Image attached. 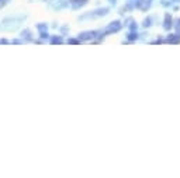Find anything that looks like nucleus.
I'll list each match as a JSON object with an SVG mask.
<instances>
[{
    "instance_id": "nucleus-11",
    "label": "nucleus",
    "mask_w": 180,
    "mask_h": 178,
    "mask_svg": "<svg viewBox=\"0 0 180 178\" xmlns=\"http://www.w3.org/2000/svg\"><path fill=\"white\" fill-rule=\"evenodd\" d=\"M69 42L70 44H77V41H76V39H69Z\"/></svg>"
},
{
    "instance_id": "nucleus-9",
    "label": "nucleus",
    "mask_w": 180,
    "mask_h": 178,
    "mask_svg": "<svg viewBox=\"0 0 180 178\" xmlns=\"http://www.w3.org/2000/svg\"><path fill=\"white\" fill-rule=\"evenodd\" d=\"M151 25V18H145L143 20V27H149Z\"/></svg>"
},
{
    "instance_id": "nucleus-13",
    "label": "nucleus",
    "mask_w": 180,
    "mask_h": 178,
    "mask_svg": "<svg viewBox=\"0 0 180 178\" xmlns=\"http://www.w3.org/2000/svg\"><path fill=\"white\" fill-rule=\"evenodd\" d=\"M174 2H179V0H174Z\"/></svg>"
},
{
    "instance_id": "nucleus-10",
    "label": "nucleus",
    "mask_w": 180,
    "mask_h": 178,
    "mask_svg": "<svg viewBox=\"0 0 180 178\" xmlns=\"http://www.w3.org/2000/svg\"><path fill=\"white\" fill-rule=\"evenodd\" d=\"M61 42H62L61 38H54V39H52V44H61Z\"/></svg>"
},
{
    "instance_id": "nucleus-5",
    "label": "nucleus",
    "mask_w": 180,
    "mask_h": 178,
    "mask_svg": "<svg viewBox=\"0 0 180 178\" xmlns=\"http://www.w3.org/2000/svg\"><path fill=\"white\" fill-rule=\"evenodd\" d=\"M87 3V0H72V7L73 9H79V7L85 6Z\"/></svg>"
},
{
    "instance_id": "nucleus-1",
    "label": "nucleus",
    "mask_w": 180,
    "mask_h": 178,
    "mask_svg": "<svg viewBox=\"0 0 180 178\" xmlns=\"http://www.w3.org/2000/svg\"><path fill=\"white\" fill-rule=\"evenodd\" d=\"M120 28H121V23H120V21H113L108 27L106 28V34L117 32V31H120Z\"/></svg>"
},
{
    "instance_id": "nucleus-8",
    "label": "nucleus",
    "mask_w": 180,
    "mask_h": 178,
    "mask_svg": "<svg viewBox=\"0 0 180 178\" xmlns=\"http://www.w3.org/2000/svg\"><path fill=\"white\" fill-rule=\"evenodd\" d=\"M137 38H138V34L134 32V31H132V32L128 35V39H130V41H134V39H137Z\"/></svg>"
},
{
    "instance_id": "nucleus-3",
    "label": "nucleus",
    "mask_w": 180,
    "mask_h": 178,
    "mask_svg": "<svg viewBox=\"0 0 180 178\" xmlns=\"http://www.w3.org/2000/svg\"><path fill=\"white\" fill-rule=\"evenodd\" d=\"M172 27H173V24H172V17H170V14H166L165 21H163V28L165 30H170Z\"/></svg>"
},
{
    "instance_id": "nucleus-2",
    "label": "nucleus",
    "mask_w": 180,
    "mask_h": 178,
    "mask_svg": "<svg viewBox=\"0 0 180 178\" xmlns=\"http://www.w3.org/2000/svg\"><path fill=\"white\" fill-rule=\"evenodd\" d=\"M135 6H137L139 10L145 11V10H148L151 7V0H138Z\"/></svg>"
},
{
    "instance_id": "nucleus-4",
    "label": "nucleus",
    "mask_w": 180,
    "mask_h": 178,
    "mask_svg": "<svg viewBox=\"0 0 180 178\" xmlns=\"http://www.w3.org/2000/svg\"><path fill=\"white\" fill-rule=\"evenodd\" d=\"M166 41L170 42V44H179L180 42V34H172V35L168 36Z\"/></svg>"
},
{
    "instance_id": "nucleus-7",
    "label": "nucleus",
    "mask_w": 180,
    "mask_h": 178,
    "mask_svg": "<svg viewBox=\"0 0 180 178\" xmlns=\"http://www.w3.org/2000/svg\"><path fill=\"white\" fill-rule=\"evenodd\" d=\"M108 13V9H100L96 11V15H106Z\"/></svg>"
},
{
    "instance_id": "nucleus-6",
    "label": "nucleus",
    "mask_w": 180,
    "mask_h": 178,
    "mask_svg": "<svg viewBox=\"0 0 180 178\" xmlns=\"http://www.w3.org/2000/svg\"><path fill=\"white\" fill-rule=\"evenodd\" d=\"M96 35V32H92V31H87V32H83V34H80V38L82 39H90V38H93V36Z\"/></svg>"
},
{
    "instance_id": "nucleus-12",
    "label": "nucleus",
    "mask_w": 180,
    "mask_h": 178,
    "mask_svg": "<svg viewBox=\"0 0 180 178\" xmlns=\"http://www.w3.org/2000/svg\"><path fill=\"white\" fill-rule=\"evenodd\" d=\"M110 3H113V4H114V3H116V0H110Z\"/></svg>"
}]
</instances>
